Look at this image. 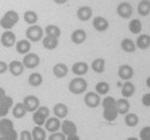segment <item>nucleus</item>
<instances>
[{"instance_id":"obj_42","label":"nucleus","mask_w":150,"mask_h":140,"mask_svg":"<svg viewBox=\"0 0 150 140\" xmlns=\"http://www.w3.org/2000/svg\"><path fill=\"white\" fill-rule=\"evenodd\" d=\"M19 140H33V136H31V132L27 130L22 131L20 133V137H19Z\"/></svg>"},{"instance_id":"obj_41","label":"nucleus","mask_w":150,"mask_h":140,"mask_svg":"<svg viewBox=\"0 0 150 140\" xmlns=\"http://www.w3.org/2000/svg\"><path fill=\"white\" fill-rule=\"evenodd\" d=\"M66 139H67V137L62 132L50 133V135L48 136V140H66Z\"/></svg>"},{"instance_id":"obj_8","label":"nucleus","mask_w":150,"mask_h":140,"mask_svg":"<svg viewBox=\"0 0 150 140\" xmlns=\"http://www.w3.org/2000/svg\"><path fill=\"white\" fill-rule=\"evenodd\" d=\"M23 105L24 108L27 112H33L38 109V108L40 107V100L39 98L35 96H27L23 99Z\"/></svg>"},{"instance_id":"obj_23","label":"nucleus","mask_w":150,"mask_h":140,"mask_svg":"<svg viewBox=\"0 0 150 140\" xmlns=\"http://www.w3.org/2000/svg\"><path fill=\"white\" fill-rule=\"evenodd\" d=\"M87 40V32L83 29H75L71 34V41L74 44L80 45Z\"/></svg>"},{"instance_id":"obj_11","label":"nucleus","mask_w":150,"mask_h":140,"mask_svg":"<svg viewBox=\"0 0 150 140\" xmlns=\"http://www.w3.org/2000/svg\"><path fill=\"white\" fill-rule=\"evenodd\" d=\"M0 42L5 48H12L17 43L16 34L11 30H5L2 34L0 35Z\"/></svg>"},{"instance_id":"obj_46","label":"nucleus","mask_w":150,"mask_h":140,"mask_svg":"<svg viewBox=\"0 0 150 140\" xmlns=\"http://www.w3.org/2000/svg\"><path fill=\"white\" fill-rule=\"evenodd\" d=\"M5 96H6V94H5V90L2 88V87H0V100Z\"/></svg>"},{"instance_id":"obj_25","label":"nucleus","mask_w":150,"mask_h":140,"mask_svg":"<svg viewBox=\"0 0 150 140\" xmlns=\"http://www.w3.org/2000/svg\"><path fill=\"white\" fill-rule=\"evenodd\" d=\"M13 129H14V123L12 119L6 118V117L0 118V135L3 136L7 132L12 131Z\"/></svg>"},{"instance_id":"obj_4","label":"nucleus","mask_w":150,"mask_h":140,"mask_svg":"<svg viewBox=\"0 0 150 140\" xmlns=\"http://www.w3.org/2000/svg\"><path fill=\"white\" fill-rule=\"evenodd\" d=\"M50 116V110L47 106H40L33 114V120L37 126L42 127L45 125V121Z\"/></svg>"},{"instance_id":"obj_7","label":"nucleus","mask_w":150,"mask_h":140,"mask_svg":"<svg viewBox=\"0 0 150 140\" xmlns=\"http://www.w3.org/2000/svg\"><path fill=\"white\" fill-rule=\"evenodd\" d=\"M22 63H23L24 68L33 70V69H35L37 66H39V64H40V57L35 53H27L23 57Z\"/></svg>"},{"instance_id":"obj_27","label":"nucleus","mask_w":150,"mask_h":140,"mask_svg":"<svg viewBox=\"0 0 150 140\" xmlns=\"http://www.w3.org/2000/svg\"><path fill=\"white\" fill-rule=\"evenodd\" d=\"M42 44L45 49L54 50V49H56V47L59 46V38L46 35V36H44L42 38Z\"/></svg>"},{"instance_id":"obj_1","label":"nucleus","mask_w":150,"mask_h":140,"mask_svg":"<svg viewBox=\"0 0 150 140\" xmlns=\"http://www.w3.org/2000/svg\"><path fill=\"white\" fill-rule=\"evenodd\" d=\"M101 105L103 107V118L106 121L116 120L119 115L116 106V99L114 97H105L101 102Z\"/></svg>"},{"instance_id":"obj_24","label":"nucleus","mask_w":150,"mask_h":140,"mask_svg":"<svg viewBox=\"0 0 150 140\" xmlns=\"http://www.w3.org/2000/svg\"><path fill=\"white\" fill-rule=\"evenodd\" d=\"M136 47L141 50H146L150 47V35L142 33L138 36L136 41Z\"/></svg>"},{"instance_id":"obj_33","label":"nucleus","mask_w":150,"mask_h":140,"mask_svg":"<svg viewBox=\"0 0 150 140\" xmlns=\"http://www.w3.org/2000/svg\"><path fill=\"white\" fill-rule=\"evenodd\" d=\"M138 13L142 17H146L150 14V0H141L138 5Z\"/></svg>"},{"instance_id":"obj_40","label":"nucleus","mask_w":150,"mask_h":140,"mask_svg":"<svg viewBox=\"0 0 150 140\" xmlns=\"http://www.w3.org/2000/svg\"><path fill=\"white\" fill-rule=\"evenodd\" d=\"M2 137L4 138L5 140H18L19 135H18V133H17V131L15 130V129H13L12 131H9L6 134H4Z\"/></svg>"},{"instance_id":"obj_10","label":"nucleus","mask_w":150,"mask_h":140,"mask_svg":"<svg viewBox=\"0 0 150 140\" xmlns=\"http://www.w3.org/2000/svg\"><path fill=\"white\" fill-rule=\"evenodd\" d=\"M134 68L129 64H122L118 68V76L121 80L124 81H130V79L134 77Z\"/></svg>"},{"instance_id":"obj_12","label":"nucleus","mask_w":150,"mask_h":140,"mask_svg":"<svg viewBox=\"0 0 150 140\" xmlns=\"http://www.w3.org/2000/svg\"><path fill=\"white\" fill-rule=\"evenodd\" d=\"M62 121L59 118L55 116H49L47 118V120L45 121V130L47 132H50V133H55V132H59V130L61 129Z\"/></svg>"},{"instance_id":"obj_47","label":"nucleus","mask_w":150,"mask_h":140,"mask_svg":"<svg viewBox=\"0 0 150 140\" xmlns=\"http://www.w3.org/2000/svg\"><path fill=\"white\" fill-rule=\"evenodd\" d=\"M53 1L57 4H65L66 2H68V0H53Z\"/></svg>"},{"instance_id":"obj_50","label":"nucleus","mask_w":150,"mask_h":140,"mask_svg":"<svg viewBox=\"0 0 150 140\" xmlns=\"http://www.w3.org/2000/svg\"><path fill=\"white\" fill-rule=\"evenodd\" d=\"M0 140H5V139H4V138L2 137V136H1V137H0Z\"/></svg>"},{"instance_id":"obj_20","label":"nucleus","mask_w":150,"mask_h":140,"mask_svg":"<svg viewBox=\"0 0 150 140\" xmlns=\"http://www.w3.org/2000/svg\"><path fill=\"white\" fill-rule=\"evenodd\" d=\"M76 16L82 22L89 21L90 19L92 18V16H93V9L90 6H81L77 9Z\"/></svg>"},{"instance_id":"obj_5","label":"nucleus","mask_w":150,"mask_h":140,"mask_svg":"<svg viewBox=\"0 0 150 140\" xmlns=\"http://www.w3.org/2000/svg\"><path fill=\"white\" fill-rule=\"evenodd\" d=\"M25 34L29 42L37 43L42 40L43 36H44V29L40 25L35 24V25H30L26 29Z\"/></svg>"},{"instance_id":"obj_49","label":"nucleus","mask_w":150,"mask_h":140,"mask_svg":"<svg viewBox=\"0 0 150 140\" xmlns=\"http://www.w3.org/2000/svg\"><path fill=\"white\" fill-rule=\"evenodd\" d=\"M126 140H140V139H139L138 137H132V136H131V137H128V138H127Z\"/></svg>"},{"instance_id":"obj_30","label":"nucleus","mask_w":150,"mask_h":140,"mask_svg":"<svg viewBox=\"0 0 150 140\" xmlns=\"http://www.w3.org/2000/svg\"><path fill=\"white\" fill-rule=\"evenodd\" d=\"M92 70L97 74H101L105 71V60L103 58H96L92 61Z\"/></svg>"},{"instance_id":"obj_3","label":"nucleus","mask_w":150,"mask_h":140,"mask_svg":"<svg viewBox=\"0 0 150 140\" xmlns=\"http://www.w3.org/2000/svg\"><path fill=\"white\" fill-rule=\"evenodd\" d=\"M69 91L73 94H81L88 89V82L82 77H76L72 79L69 83Z\"/></svg>"},{"instance_id":"obj_51","label":"nucleus","mask_w":150,"mask_h":140,"mask_svg":"<svg viewBox=\"0 0 150 140\" xmlns=\"http://www.w3.org/2000/svg\"><path fill=\"white\" fill-rule=\"evenodd\" d=\"M0 137H1V135H0Z\"/></svg>"},{"instance_id":"obj_26","label":"nucleus","mask_w":150,"mask_h":140,"mask_svg":"<svg viewBox=\"0 0 150 140\" xmlns=\"http://www.w3.org/2000/svg\"><path fill=\"white\" fill-rule=\"evenodd\" d=\"M31 49V44L28 40H20L16 43V51L19 54H27Z\"/></svg>"},{"instance_id":"obj_34","label":"nucleus","mask_w":150,"mask_h":140,"mask_svg":"<svg viewBox=\"0 0 150 140\" xmlns=\"http://www.w3.org/2000/svg\"><path fill=\"white\" fill-rule=\"evenodd\" d=\"M140 121V118L139 116L136 114V113H127V114L124 115V123L127 127L129 128H134V127H137Z\"/></svg>"},{"instance_id":"obj_19","label":"nucleus","mask_w":150,"mask_h":140,"mask_svg":"<svg viewBox=\"0 0 150 140\" xmlns=\"http://www.w3.org/2000/svg\"><path fill=\"white\" fill-rule=\"evenodd\" d=\"M136 92V86L131 81H125L122 84L121 87V93L122 97L124 99H129L134 96Z\"/></svg>"},{"instance_id":"obj_32","label":"nucleus","mask_w":150,"mask_h":140,"mask_svg":"<svg viewBox=\"0 0 150 140\" xmlns=\"http://www.w3.org/2000/svg\"><path fill=\"white\" fill-rule=\"evenodd\" d=\"M44 33H46V35L48 36H52V37H55V38H59L62 34V31H61V28L59 26L54 25V24H50V25L46 26L44 30Z\"/></svg>"},{"instance_id":"obj_31","label":"nucleus","mask_w":150,"mask_h":140,"mask_svg":"<svg viewBox=\"0 0 150 140\" xmlns=\"http://www.w3.org/2000/svg\"><path fill=\"white\" fill-rule=\"evenodd\" d=\"M31 136H33V140H46V130L43 129V127L35 126L31 131Z\"/></svg>"},{"instance_id":"obj_15","label":"nucleus","mask_w":150,"mask_h":140,"mask_svg":"<svg viewBox=\"0 0 150 140\" xmlns=\"http://www.w3.org/2000/svg\"><path fill=\"white\" fill-rule=\"evenodd\" d=\"M110 26V23L104 17H95L93 19V27L96 29L98 32H104Z\"/></svg>"},{"instance_id":"obj_18","label":"nucleus","mask_w":150,"mask_h":140,"mask_svg":"<svg viewBox=\"0 0 150 140\" xmlns=\"http://www.w3.org/2000/svg\"><path fill=\"white\" fill-rule=\"evenodd\" d=\"M72 73L78 77H81L83 75H86L89 71V64L84 61H77L72 65Z\"/></svg>"},{"instance_id":"obj_28","label":"nucleus","mask_w":150,"mask_h":140,"mask_svg":"<svg viewBox=\"0 0 150 140\" xmlns=\"http://www.w3.org/2000/svg\"><path fill=\"white\" fill-rule=\"evenodd\" d=\"M12 113H13V116H14L15 118L21 119L25 116L27 111H26L25 108H24L23 103H17V104H15V105L13 106Z\"/></svg>"},{"instance_id":"obj_14","label":"nucleus","mask_w":150,"mask_h":140,"mask_svg":"<svg viewBox=\"0 0 150 140\" xmlns=\"http://www.w3.org/2000/svg\"><path fill=\"white\" fill-rule=\"evenodd\" d=\"M14 106V101L11 97L5 96L0 100V117H4L7 115L8 111Z\"/></svg>"},{"instance_id":"obj_2","label":"nucleus","mask_w":150,"mask_h":140,"mask_svg":"<svg viewBox=\"0 0 150 140\" xmlns=\"http://www.w3.org/2000/svg\"><path fill=\"white\" fill-rule=\"evenodd\" d=\"M19 19L20 17H19L18 13L15 10H8L0 19V25L2 28H4L5 30H11L19 22Z\"/></svg>"},{"instance_id":"obj_22","label":"nucleus","mask_w":150,"mask_h":140,"mask_svg":"<svg viewBox=\"0 0 150 140\" xmlns=\"http://www.w3.org/2000/svg\"><path fill=\"white\" fill-rule=\"evenodd\" d=\"M116 106H117L118 113L121 115H125L129 112L130 109V103L127 99H118L116 101Z\"/></svg>"},{"instance_id":"obj_17","label":"nucleus","mask_w":150,"mask_h":140,"mask_svg":"<svg viewBox=\"0 0 150 140\" xmlns=\"http://www.w3.org/2000/svg\"><path fill=\"white\" fill-rule=\"evenodd\" d=\"M52 111H53V114L55 117H57L59 119H64L68 115L69 108L64 103H57V104H55L53 106V110Z\"/></svg>"},{"instance_id":"obj_45","label":"nucleus","mask_w":150,"mask_h":140,"mask_svg":"<svg viewBox=\"0 0 150 140\" xmlns=\"http://www.w3.org/2000/svg\"><path fill=\"white\" fill-rule=\"evenodd\" d=\"M66 140H80V137L77 135V134H74V135L68 136Z\"/></svg>"},{"instance_id":"obj_43","label":"nucleus","mask_w":150,"mask_h":140,"mask_svg":"<svg viewBox=\"0 0 150 140\" xmlns=\"http://www.w3.org/2000/svg\"><path fill=\"white\" fill-rule=\"evenodd\" d=\"M142 104H143L145 107H150V92L145 93V94L142 97Z\"/></svg>"},{"instance_id":"obj_39","label":"nucleus","mask_w":150,"mask_h":140,"mask_svg":"<svg viewBox=\"0 0 150 140\" xmlns=\"http://www.w3.org/2000/svg\"><path fill=\"white\" fill-rule=\"evenodd\" d=\"M139 139L140 140H150V127L149 126L144 127V128L140 131Z\"/></svg>"},{"instance_id":"obj_29","label":"nucleus","mask_w":150,"mask_h":140,"mask_svg":"<svg viewBox=\"0 0 150 140\" xmlns=\"http://www.w3.org/2000/svg\"><path fill=\"white\" fill-rule=\"evenodd\" d=\"M121 49L126 53H134L137 50L136 43L130 38H124L121 42Z\"/></svg>"},{"instance_id":"obj_38","label":"nucleus","mask_w":150,"mask_h":140,"mask_svg":"<svg viewBox=\"0 0 150 140\" xmlns=\"http://www.w3.org/2000/svg\"><path fill=\"white\" fill-rule=\"evenodd\" d=\"M23 18H24L25 23L29 24V25H35V24L38 22L39 17H38L37 13L33 12V10H26V12L24 13Z\"/></svg>"},{"instance_id":"obj_35","label":"nucleus","mask_w":150,"mask_h":140,"mask_svg":"<svg viewBox=\"0 0 150 140\" xmlns=\"http://www.w3.org/2000/svg\"><path fill=\"white\" fill-rule=\"evenodd\" d=\"M28 83L30 84L31 86L38 87L42 85L43 83V77L40 73H31L28 77Z\"/></svg>"},{"instance_id":"obj_44","label":"nucleus","mask_w":150,"mask_h":140,"mask_svg":"<svg viewBox=\"0 0 150 140\" xmlns=\"http://www.w3.org/2000/svg\"><path fill=\"white\" fill-rule=\"evenodd\" d=\"M8 71V64L5 61L0 60V75L4 74Z\"/></svg>"},{"instance_id":"obj_16","label":"nucleus","mask_w":150,"mask_h":140,"mask_svg":"<svg viewBox=\"0 0 150 140\" xmlns=\"http://www.w3.org/2000/svg\"><path fill=\"white\" fill-rule=\"evenodd\" d=\"M8 71L13 76H15V77H19V76H21V75L23 74L24 65L21 61L13 60L8 63Z\"/></svg>"},{"instance_id":"obj_13","label":"nucleus","mask_w":150,"mask_h":140,"mask_svg":"<svg viewBox=\"0 0 150 140\" xmlns=\"http://www.w3.org/2000/svg\"><path fill=\"white\" fill-rule=\"evenodd\" d=\"M132 6L128 2H121L117 6V14L123 19H129L132 16Z\"/></svg>"},{"instance_id":"obj_9","label":"nucleus","mask_w":150,"mask_h":140,"mask_svg":"<svg viewBox=\"0 0 150 140\" xmlns=\"http://www.w3.org/2000/svg\"><path fill=\"white\" fill-rule=\"evenodd\" d=\"M61 130H62V133L66 137L74 135V134H77V126H76V124H75L74 121L70 120V119H65V120L62 121Z\"/></svg>"},{"instance_id":"obj_48","label":"nucleus","mask_w":150,"mask_h":140,"mask_svg":"<svg viewBox=\"0 0 150 140\" xmlns=\"http://www.w3.org/2000/svg\"><path fill=\"white\" fill-rule=\"evenodd\" d=\"M146 85H147L148 88H150V76L147 77V79H146Z\"/></svg>"},{"instance_id":"obj_37","label":"nucleus","mask_w":150,"mask_h":140,"mask_svg":"<svg viewBox=\"0 0 150 140\" xmlns=\"http://www.w3.org/2000/svg\"><path fill=\"white\" fill-rule=\"evenodd\" d=\"M110 84L105 81H100L95 85V92H97L99 96H105L110 91Z\"/></svg>"},{"instance_id":"obj_36","label":"nucleus","mask_w":150,"mask_h":140,"mask_svg":"<svg viewBox=\"0 0 150 140\" xmlns=\"http://www.w3.org/2000/svg\"><path fill=\"white\" fill-rule=\"evenodd\" d=\"M142 23L139 19H132L128 23V29L131 33L134 34H139L142 31Z\"/></svg>"},{"instance_id":"obj_6","label":"nucleus","mask_w":150,"mask_h":140,"mask_svg":"<svg viewBox=\"0 0 150 140\" xmlns=\"http://www.w3.org/2000/svg\"><path fill=\"white\" fill-rule=\"evenodd\" d=\"M83 102L86 106L89 108H97L100 105V96L95 91H89L84 94L83 97Z\"/></svg>"},{"instance_id":"obj_21","label":"nucleus","mask_w":150,"mask_h":140,"mask_svg":"<svg viewBox=\"0 0 150 140\" xmlns=\"http://www.w3.org/2000/svg\"><path fill=\"white\" fill-rule=\"evenodd\" d=\"M52 72H53V75L56 78L61 79V78L66 77V76L68 75L69 69H68V66H67V64H65V63H63V62H59L53 66Z\"/></svg>"}]
</instances>
